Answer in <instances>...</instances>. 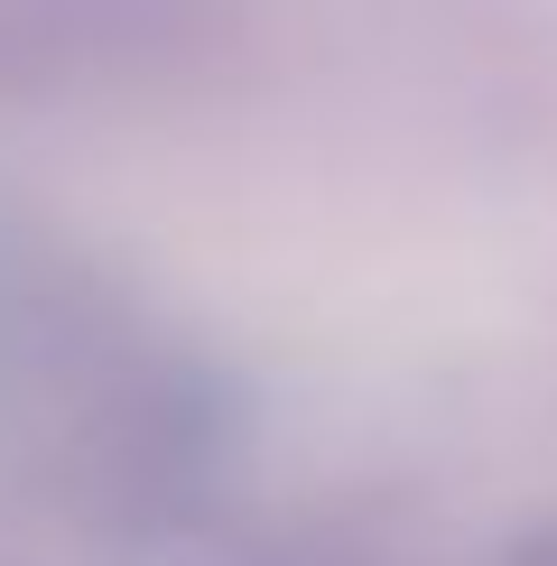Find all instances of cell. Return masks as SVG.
Segmentation results:
<instances>
[{
	"label": "cell",
	"mask_w": 557,
	"mask_h": 566,
	"mask_svg": "<svg viewBox=\"0 0 557 566\" xmlns=\"http://www.w3.org/2000/svg\"><path fill=\"white\" fill-rule=\"evenodd\" d=\"M521 566H557V530H548V538H539V548H529Z\"/></svg>",
	"instance_id": "1"
}]
</instances>
